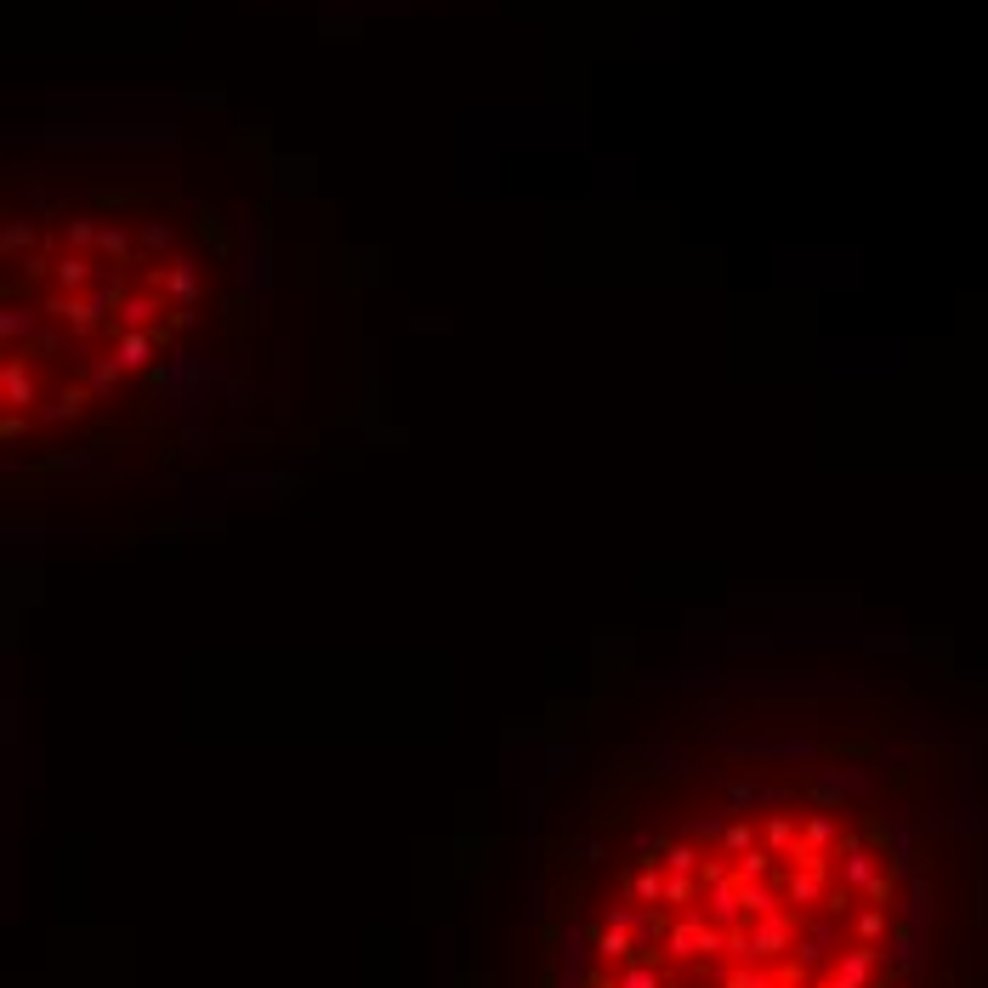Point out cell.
Wrapping results in <instances>:
<instances>
[{"label": "cell", "mask_w": 988, "mask_h": 988, "mask_svg": "<svg viewBox=\"0 0 988 988\" xmlns=\"http://www.w3.org/2000/svg\"><path fill=\"white\" fill-rule=\"evenodd\" d=\"M74 250L29 262V290L6 296V438L80 426L108 409L177 341L199 273L165 228L74 216Z\"/></svg>", "instance_id": "6da1fadb"}]
</instances>
